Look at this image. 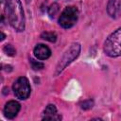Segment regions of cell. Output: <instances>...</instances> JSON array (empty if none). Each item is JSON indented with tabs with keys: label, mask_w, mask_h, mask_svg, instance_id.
<instances>
[{
	"label": "cell",
	"mask_w": 121,
	"mask_h": 121,
	"mask_svg": "<svg viewBox=\"0 0 121 121\" xmlns=\"http://www.w3.org/2000/svg\"><path fill=\"white\" fill-rule=\"evenodd\" d=\"M6 11L11 26L16 31L25 29V15L20 0H7Z\"/></svg>",
	"instance_id": "1"
},
{
	"label": "cell",
	"mask_w": 121,
	"mask_h": 121,
	"mask_svg": "<svg viewBox=\"0 0 121 121\" xmlns=\"http://www.w3.org/2000/svg\"><path fill=\"white\" fill-rule=\"evenodd\" d=\"M108 14L111 17H117L121 13V0H109L107 6Z\"/></svg>",
	"instance_id": "7"
},
{
	"label": "cell",
	"mask_w": 121,
	"mask_h": 121,
	"mask_svg": "<svg viewBox=\"0 0 121 121\" xmlns=\"http://www.w3.org/2000/svg\"><path fill=\"white\" fill-rule=\"evenodd\" d=\"M104 51L106 55L115 58L121 55V27L112 32L105 41Z\"/></svg>",
	"instance_id": "2"
},
{
	"label": "cell",
	"mask_w": 121,
	"mask_h": 121,
	"mask_svg": "<svg viewBox=\"0 0 121 121\" xmlns=\"http://www.w3.org/2000/svg\"><path fill=\"white\" fill-rule=\"evenodd\" d=\"M92 107H93V101H91V100L84 101V102L82 103V105H81V108L84 109V110H88V109H90V108H92Z\"/></svg>",
	"instance_id": "14"
},
{
	"label": "cell",
	"mask_w": 121,
	"mask_h": 121,
	"mask_svg": "<svg viewBox=\"0 0 121 121\" xmlns=\"http://www.w3.org/2000/svg\"><path fill=\"white\" fill-rule=\"evenodd\" d=\"M41 37H42V39L46 40V41L51 42V43H54V42H56V40H57V36H56V34L53 33V32H43Z\"/></svg>",
	"instance_id": "10"
},
{
	"label": "cell",
	"mask_w": 121,
	"mask_h": 121,
	"mask_svg": "<svg viewBox=\"0 0 121 121\" xmlns=\"http://www.w3.org/2000/svg\"><path fill=\"white\" fill-rule=\"evenodd\" d=\"M5 39V34L3 32H1V41H3Z\"/></svg>",
	"instance_id": "15"
},
{
	"label": "cell",
	"mask_w": 121,
	"mask_h": 121,
	"mask_svg": "<svg viewBox=\"0 0 121 121\" xmlns=\"http://www.w3.org/2000/svg\"><path fill=\"white\" fill-rule=\"evenodd\" d=\"M43 120H60L61 116L57 114V109L55 105L49 104L44 110V116L43 117Z\"/></svg>",
	"instance_id": "9"
},
{
	"label": "cell",
	"mask_w": 121,
	"mask_h": 121,
	"mask_svg": "<svg viewBox=\"0 0 121 121\" xmlns=\"http://www.w3.org/2000/svg\"><path fill=\"white\" fill-rule=\"evenodd\" d=\"M20 108H21V105L17 101H14V100L9 101L5 106L4 113H5L6 117L11 119L17 115V113L20 111Z\"/></svg>",
	"instance_id": "6"
},
{
	"label": "cell",
	"mask_w": 121,
	"mask_h": 121,
	"mask_svg": "<svg viewBox=\"0 0 121 121\" xmlns=\"http://www.w3.org/2000/svg\"><path fill=\"white\" fill-rule=\"evenodd\" d=\"M4 52L8 56H14L16 54V50L11 44H6L4 46Z\"/></svg>",
	"instance_id": "11"
},
{
	"label": "cell",
	"mask_w": 121,
	"mask_h": 121,
	"mask_svg": "<svg viewBox=\"0 0 121 121\" xmlns=\"http://www.w3.org/2000/svg\"><path fill=\"white\" fill-rule=\"evenodd\" d=\"M78 11L75 7H67L61 12L59 18V24L63 28H70L72 27L78 21Z\"/></svg>",
	"instance_id": "4"
},
{
	"label": "cell",
	"mask_w": 121,
	"mask_h": 121,
	"mask_svg": "<svg viewBox=\"0 0 121 121\" xmlns=\"http://www.w3.org/2000/svg\"><path fill=\"white\" fill-rule=\"evenodd\" d=\"M30 63H31V66H32V68L34 70H40V69L43 68V63H42L39 60H35L31 59L30 60Z\"/></svg>",
	"instance_id": "12"
},
{
	"label": "cell",
	"mask_w": 121,
	"mask_h": 121,
	"mask_svg": "<svg viewBox=\"0 0 121 121\" xmlns=\"http://www.w3.org/2000/svg\"><path fill=\"white\" fill-rule=\"evenodd\" d=\"M34 55L38 60H46L51 55V50L44 44H38L34 48Z\"/></svg>",
	"instance_id": "8"
},
{
	"label": "cell",
	"mask_w": 121,
	"mask_h": 121,
	"mask_svg": "<svg viewBox=\"0 0 121 121\" xmlns=\"http://www.w3.org/2000/svg\"><path fill=\"white\" fill-rule=\"evenodd\" d=\"M80 52V44L78 43H74L68 48V50L64 53L62 58L60 60L57 68H56V75L60 74L67 65H69L75 59L78 58Z\"/></svg>",
	"instance_id": "3"
},
{
	"label": "cell",
	"mask_w": 121,
	"mask_h": 121,
	"mask_svg": "<svg viewBox=\"0 0 121 121\" xmlns=\"http://www.w3.org/2000/svg\"><path fill=\"white\" fill-rule=\"evenodd\" d=\"M13 92L17 98L26 99L30 95V85L26 78L21 77L13 83Z\"/></svg>",
	"instance_id": "5"
},
{
	"label": "cell",
	"mask_w": 121,
	"mask_h": 121,
	"mask_svg": "<svg viewBox=\"0 0 121 121\" xmlns=\"http://www.w3.org/2000/svg\"><path fill=\"white\" fill-rule=\"evenodd\" d=\"M58 10H59V5H58V4H53V5L49 8V10H48L49 15H50V16H54V15L57 13Z\"/></svg>",
	"instance_id": "13"
}]
</instances>
